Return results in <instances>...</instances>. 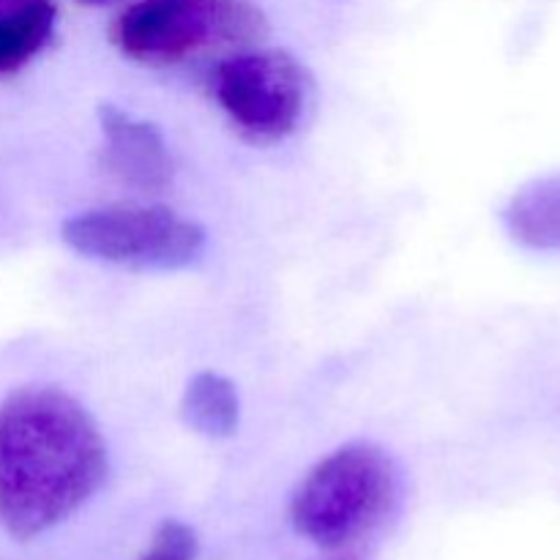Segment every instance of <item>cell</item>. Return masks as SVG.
I'll list each match as a JSON object with an SVG mask.
<instances>
[{
    "label": "cell",
    "instance_id": "52a82bcc",
    "mask_svg": "<svg viewBox=\"0 0 560 560\" xmlns=\"http://www.w3.org/2000/svg\"><path fill=\"white\" fill-rule=\"evenodd\" d=\"M503 228L520 246L560 252V175L525 184L501 211Z\"/></svg>",
    "mask_w": 560,
    "mask_h": 560
},
{
    "label": "cell",
    "instance_id": "6da1fadb",
    "mask_svg": "<svg viewBox=\"0 0 560 560\" xmlns=\"http://www.w3.org/2000/svg\"><path fill=\"white\" fill-rule=\"evenodd\" d=\"M107 443L93 416L55 386L0 402V525L27 541L80 512L107 481Z\"/></svg>",
    "mask_w": 560,
    "mask_h": 560
},
{
    "label": "cell",
    "instance_id": "277c9868",
    "mask_svg": "<svg viewBox=\"0 0 560 560\" xmlns=\"http://www.w3.org/2000/svg\"><path fill=\"white\" fill-rule=\"evenodd\" d=\"M60 238L77 255L137 271H180L206 252V230L164 206H104L74 213Z\"/></svg>",
    "mask_w": 560,
    "mask_h": 560
},
{
    "label": "cell",
    "instance_id": "30bf717a",
    "mask_svg": "<svg viewBox=\"0 0 560 560\" xmlns=\"http://www.w3.org/2000/svg\"><path fill=\"white\" fill-rule=\"evenodd\" d=\"M195 530L189 525L178 523V520H167L164 525H159L145 556L140 560H195Z\"/></svg>",
    "mask_w": 560,
    "mask_h": 560
},
{
    "label": "cell",
    "instance_id": "7c38bea8",
    "mask_svg": "<svg viewBox=\"0 0 560 560\" xmlns=\"http://www.w3.org/2000/svg\"><path fill=\"white\" fill-rule=\"evenodd\" d=\"M342 560H355V558H342Z\"/></svg>",
    "mask_w": 560,
    "mask_h": 560
},
{
    "label": "cell",
    "instance_id": "3957f363",
    "mask_svg": "<svg viewBox=\"0 0 560 560\" xmlns=\"http://www.w3.org/2000/svg\"><path fill=\"white\" fill-rule=\"evenodd\" d=\"M266 16L249 0H135L113 22V44L142 66H175L217 47H249Z\"/></svg>",
    "mask_w": 560,
    "mask_h": 560
},
{
    "label": "cell",
    "instance_id": "8992f818",
    "mask_svg": "<svg viewBox=\"0 0 560 560\" xmlns=\"http://www.w3.org/2000/svg\"><path fill=\"white\" fill-rule=\"evenodd\" d=\"M102 164L115 180L142 195H159L173 184V156L162 131L115 104L98 107Z\"/></svg>",
    "mask_w": 560,
    "mask_h": 560
},
{
    "label": "cell",
    "instance_id": "ba28073f",
    "mask_svg": "<svg viewBox=\"0 0 560 560\" xmlns=\"http://www.w3.org/2000/svg\"><path fill=\"white\" fill-rule=\"evenodd\" d=\"M180 416L197 435L222 441L238 430L241 402L233 383L219 372H197L180 397Z\"/></svg>",
    "mask_w": 560,
    "mask_h": 560
},
{
    "label": "cell",
    "instance_id": "8fae6325",
    "mask_svg": "<svg viewBox=\"0 0 560 560\" xmlns=\"http://www.w3.org/2000/svg\"><path fill=\"white\" fill-rule=\"evenodd\" d=\"M80 3H93V5H98V3H109V0H80Z\"/></svg>",
    "mask_w": 560,
    "mask_h": 560
},
{
    "label": "cell",
    "instance_id": "9c48e42d",
    "mask_svg": "<svg viewBox=\"0 0 560 560\" xmlns=\"http://www.w3.org/2000/svg\"><path fill=\"white\" fill-rule=\"evenodd\" d=\"M55 33V5L27 0L25 5L0 11V74L22 69L49 44Z\"/></svg>",
    "mask_w": 560,
    "mask_h": 560
},
{
    "label": "cell",
    "instance_id": "7a4b0ae2",
    "mask_svg": "<svg viewBox=\"0 0 560 560\" xmlns=\"http://www.w3.org/2000/svg\"><path fill=\"white\" fill-rule=\"evenodd\" d=\"M399 495L394 459L381 446L353 441L323 457L295 490V530L323 550H342L370 536Z\"/></svg>",
    "mask_w": 560,
    "mask_h": 560
},
{
    "label": "cell",
    "instance_id": "5b68a950",
    "mask_svg": "<svg viewBox=\"0 0 560 560\" xmlns=\"http://www.w3.org/2000/svg\"><path fill=\"white\" fill-rule=\"evenodd\" d=\"M211 93L252 142H279L304 120L312 80L284 49H241L211 71Z\"/></svg>",
    "mask_w": 560,
    "mask_h": 560
}]
</instances>
